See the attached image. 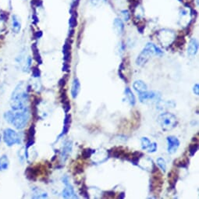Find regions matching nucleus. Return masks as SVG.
Returning <instances> with one entry per match:
<instances>
[{"label": "nucleus", "mask_w": 199, "mask_h": 199, "mask_svg": "<svg viewBox=\"0 0 199 199\" xmlns=\"http://www.w3.org/2000/svg\"><path fill=\"white\" fill-rule=\"evenodd\" d=\"M193 92H194V95H199V85L198 84H194V88H193Z\"/></svg>", "instance_id": "c9c22d12"}, {"label": "nucleus", "mask_w": 199, "mask_h": 199, "mask_svg": "<svg viewBox=\"0 0 199 199\" xmlns=\"http://www.w3.org/2000/svg\"><path fill=\"white\" fill-rule=\"evenodd\" d=\"M73 148V143L71 141H67L65 142L63 145V150L61 152V159L62 162H65L66 159H68L69 156L70 155Z\"/></svg>", "instance_id": "9d476101"}, {"label": "nucleus", "mask_w": 199, "mask_h": 199, "mask_svg": "<svg viewBox=\"0 0 199 199\" xmlns=\"http://www.w3.org/2000/svg\"><path fill=\"white\" fill-rule=\"evenodd\" d=\"M161 98V95L157 92L151 91L139 93V100L142 103L150 102H159Z\"/></svg>", "instance_id": "423d86ee"}, {"label": "nucleus", "mask_w": 199, "mask_h": 199, "mask_svg": "<svg viewBox=\"0 0 199 199\" xmlns=\"http://www.w3.org/2000/svg\"><path fill=\"white\" fill-rule=\"evenodd\" d=\"M70 121H71L70 115H66V116H65V119H64V126H63V132H62L61 134L59 136L57 141H58V140L60 139L61 137L64 136L65 134H66V133H67L68 130H69V129H70Z\"/></svg>", "instance_id": "dca6fc26"}, {"label": "nucleus", "mask_w": 199, "mask_h": 199, "mask_svg": "<svg viewBox=\"0 0 199 199\" xmlns=\"http://www.w3.org/2000/svg\"><path fill=\"white\" fill-rule=\"evenodd\" d=\"M32 74L34 77H38L40 76V70H39V69L38 67H33Z\"/></svg>", "instance_id": "72a5a7b5"}, {"label": "nucleus", "mask_w": 199, "mask_h": 199, "mask_svg": "<svg viewBox=\"0 0 199 199\" xmlns=\"http://www.w3.org/2000/svg\"><path fill=\"white\" fill-rule=\"evenodd\" d=\"M28 95L24 84L21 82L17 85L13 91L11 97L12 109H22L28 108Z\"/></svg>", "instance_id": "f03ea898"}, {"label": "nucleus", "mask_w": 199, "mask_h": 199, "mask_svg": "<svg viewBox=\"0 0 199 199\" xmlns=\"http://www.w3.org/2000/svg\"><path fill=\"white\" fill-rule=\"evenodd\" d=\"M81 194H82V195H83L84 197H85V198H88V197H89L88 193L87 188H86V187H85V186H84V188H82V190H81Z\"/></svg>", "instance_id": "f704fd0d"}, {"label": "nucleus", "mask_w": 199, "mask_h": 199, "mask_svg": "<svg viewBox=\"0 0 199 199\" xmlns=\"http://www.w3.org/2000/svg\"><path fill=\"white\" fill-rule=\"evenodd\" d=\"M9 159L7 156H2L0 158V171L7 170L9 167Z\"/></svg>", "instance_id": "aec40b11"}, {"label": "nucleus", "mask_w": 199, "mask_h": 199, "mask_svg": "<svg viewBox=\"0 0 199 199\" xmlns=\"http://www.w3.org/2000/svg\"><path fill=\"white\" fill-rule=\"evenodd\" d=\"M70 43L68 41H66L65 42V45H63V52L64 55V61L65 62H69L70 59Z\"/></svg>", "instance_id": "f3484780"}, {"label": "nucleus", "mask_w": 199, "mask_h": 199, "mask_svg": "<svg viewBox=\"0 0 199 199\" xmlns=\"http://www.w3.org/2000/svg\"><path fill=\"white\" fill-rule=\"evenodd\" d=\"M184 43H185L184 37H183V36H178L177 40H176V45H177V47L183 46Z\"/></svg>", "instance_id": "c756f323"}, {"label": "nucleus", "mask_w": 199, "mask_h": 199, "mask_svg": "<svg viewBox=\"0 0 199 199\" xmlns=\"http://www.w3.org/2000/svg\"><path fill=\"white\" fill-rule=\"evenodd\" d=\"M65 84H66V80H65V78H62L61 80H60V82H59V85H60L61 88H63V86H64Z\"/></svg>", "instance_id": "4c0bfd02"}, {"label": "nucleus", "mask_w": 199, "mask_h": 199, "mask_svg": "<svg viewBox=\"0 0 199 199\" xmlns=\"http://www.w3.org/2000/svg\"><path fill=\"white\" fill-rule=\"evenodd\" d=\"M0 138H1V135H0Z\"/></svg>", "instance_id": "a19ab883"}, {"label": "nucleus", "mask_w": 199, "mask_h": 199, "mask_svg": "<svg viewBox=\"0 0 199 199\" xmlns=\"http://www.w3.org/2000/svg\"><path fill=\"white\" fill-rule=\"evenodd\" d=\"M7 121L13 124L16 129L21 130L27 125L30 118L28 108L22 109H12L5 114Z\"/></svg>", "instance_id": "f257e3e1"}, {"label": "nucleus", "mask_w": 199, "mask_h": 199, "mask_svg": "<svg viewBox=\"0 0 199 199\" xmlns=\"http://www.w3.org/2000/svg\"><path fill=\"white\" fill-rule=\"evenodd\" d=\"M21 29L20 19L16 15H13L12 16V30L14 33L18 34Z\"/></svg>", "instance_id": "f8f14e48"}, {"label": "nucleus", "mask_w": 199, "mask_h": 199, "mask_svg": "<svg viewBox=\"0 0 199 199\" xmlns=\"http://www.w3.org/2000/svg\"><path fill=\"white\" fill-rule=\"evenodd\" d=\"M167 141V152L170 154H174L177 152L178 148L180 147V141L177 138L174 136H169L166 138Z\"/></svg>", "instance_id": "1a4fd4ad"}, {"label": "nucleus", "mask_w": 199, "mask_h": 199, "mask_svg": "<svg viewBox=\"0 0 199 199\" xmlns=\"http://www.w3.org/2000/svg\"><path fill=\"white\" fill-rule=\"evenodd\" d=\"M177 179H178V174L177 173L176 174L175 171H172L170 174H169V183H170V185L172 188V189H174V188L175 187Z\"/></svg>", "instance_id": "6ab92c4d"}, {"label": "nucleus", "mask_w": 199, "mask_h": 199, "mask_svg": "<svg viewBox=\"0 0 199 199\" xmlns=\"http://www.w3.org/2000/svg\"><path fill=\"white\" fill-rule=\"evenodd\" d=\"M63 109H64V111L66 113H67V112L70 110V102L67 100L63 102Z\"/></svg>", "instance_id": "473e14b6"}, {"label": "nucleus", "mask_w": 199, "mask_h": 199, "mask_svg": "<svg viewBox=\"0 0 199 199\" xmlns=\"http://www.w3.org/2000/svg\"><path fill=\"white\" fill-rule=\"evenodd\" d=\"M70 70V66L66 62H65L64 64H63V71H69Z\"/></svg>", "instance_id": "e433bc0d"}, {"label": "nucleus", "mask_w": 199, "mask_h": 199, "mask_svg": "<svg viewBox=\"0 0 199 199\" xmlns=\"http://www.w3.org/2000/svg\"><path fill=\"white\" fill-rule=\"evenodd\" d=\"M95 152V150H92L91 148H85L84 149V151L82 152V157L84 159H88V158L91 157L93 153Z\"/></svg>", "instance_id": "a878e982"}, {"label": "nucleus", "mask_w": 199, "mask_h": 199, "mask_svg": "<svg viewBox=\"0 0 199 199\" xmlns=\"http://www.w3.org/2000/svg\"><path fill=\"white\" fill-rule=\"evenodd\" d=\"M106 2V0H91V2H92V6L96 7H100V6H102Z\"/></svg>", "instance_id": "c85d7f7f"}, {"label": "nucleus", "mask_w": 199, "mask_h": 199, "mask_svg": "<svg viewBox=\"0 0 199 199\" xmlns=\"http://www.w3.org/2000/svg\"><path fill=\"white\" fill-rule=\"evenodd\" d=\"M189 163V159L188 158H183V159H178L174 161V165H177V167L180 168H186Z\"/></svg>", "instance_id": "412c9836"}, {"label": "nucleus", "mask_w": 199, "mask_h": 199, "mask_svg": "<svg viewBox=\"0 0 199 199\" xmlns=\"http://www.w3.org/2000/svg\"><path fill=\"white\" fill-rule=\"evenodd\" d=\"M31 48H32L33 52H34V57L35 58L36 61H37L38 63H39V64H41V63H42V60H41V56L40 55H39L38 50L37 46H36L35 44H34Z\"/></svg>", "instance_id": "b1692460"}, {"label": "nucleus", "mask_w": 199, "mask_h": 199, "mask_svg": "<svg viewBox=\"0 0 199 199\" xmlns=\"http://www.w3.org/2000/svg\"><path fill=\"white\" fill-rule=\"evenodd\" d=\"M133 87L134 88V90L136 92H138V93H141V92H143L147 91V85L145 84V82H143L142 80H136L134 81L133 84Z\"/></svg>", "instance_id": "2eb2a0df"}, {"label": "nucleus", "mask_w": 199, "mask_h": 199, "mask_svg": "<svg viewBox=\"0 0 199 199\" xmlns=\"http://www.w3.org/2000/svg\"><path fill=\"white\" fill-rule=\"evenodd\" d=\"M125 95L126 97H127V99L128 100L129 103H130L132 106H134V105L136 104V98H135L134 95H133L132 91L130 90L129 88H126Z\"/></svg>", "instance_id": "a211bd4d"}, {"label": "nucleus", "mask_w": 199, "mask_h": 199, "mask_svg": "<svg viewBox=\"0 0 199 199\" xmlns=\"http://www.w3.org/2000/svg\"><path fill=\"white\" fill-rule=\"evenodd\" d=\"M156 150H157V144H156V142H153V143H152L149 148H148V152H155Z\"/></svg>", "instance_id": "2f4dec72"}, {"label": "nucleus", "mask_w": 199, "mask_h": 199, "mask_svg": "<svg viewBox=\"0 0 199 199\" xmlns=\"http://www.w3.org/2000/svg\"><path fill=\"white\" fill-rule=\"evenodd\" d=\"M158 38L162 45H170L176 38L174 31L170 30H162L159 31L158 34Z\"/></svg>", "instance_id": "0eeeda50"}, {"label": "nucleus", "mask_w": 199, "mask_h": 199, "mask_svg": "<svg viewBox=\"0 0 199 199\" xmlns=\"http://www.w3.org/2000/svg\"><path fill=\"white\" fill-rule=\"evenodd\" d=\"M63 182L65 184V186H66L64 190L63 191V198H78V197L76 195L74 188L70 183L69 178L67 177H64L63 178Z\"/></svg>", "instance_id": "6e6552de"}, {"label": "nucleus", "mask_w": 199, "mask_h": 199, "mask_svg": "<svg viewBox=\"0 0 199 199\" xmlns=\"http://www.w3.org/2000/svg\"><path fill=\"white\" fill-rule=\"evenodd\" d=\"M74 34V30H71L70 33L69 34V36H70V37H71V36H72Z\"/></svg>", "instance_id": "ea45409f"}, {"label": "nucleus", "mask_w": 199, "mask_h": 199, "mask_svg": "<svg viewBox=\"0 0 199 199\" xmlns=\"http://www.w3.org/2000/svg\"><path fill=\"white\" fill-rule=\"evenodd\" d=\"M158 123L164 131H170L177 126V119L172 113L165 112L159 115L158 117Z\"/></svg>", "instance_id": "20e7f679"}, {"label": "nucleus", "mask_w": 199, "mask_h": 199, "mask_svg": "<svg viewBox=\"0 0 199 199\" xmlns=\"http://www.w3.org/2000/svg\"><path fill=\"white\" fill-rule=\"evenodd\" d=\"M3 140L8 146H13L15 144L20 143L19 134L12 129H6L3 133Z\"/></svg>", "instance_id": "39448f33"}, {"label": "nucleus", "mask_w": 199, "mask_h": 199, "mask_svg": "<svg viewBox=\"0 0 199 199\" xmlns=\"http://www.w3.org/2000/svg\"><path fill=\"white\" fill-rule=\"evenodd\" d=\"M157 164L160 169L162 170V171L163 173H165L166 171V163H165V159H162V158H159L157 159Z\"/></svg>", "instance_id": "393cba45"}, {"label": "nucleus", "mask_w": 199, "mask_h": 199, "mask_svg": "<svg viewBox=\"0 0 199 199\" xmlns=\"http://www.w3.org/2000/svg\"><path fill=\"white\" fill-rule=\"evenodd\" d=\"M80 91V83L77 78H74L72 84V88H71V95L73 98H76L78 96V94Z\"/></svg>", "instance_id": "ddd939ff"}, {"label": "nucleus", "mask_w": 199, "mask_h": 199, "mask_svg": "<svg viewBox=\"0 0 199 199\" xmlns=\"http://www.w3.org/2000/svg\"><path fill=\"white\" fill-rule=\"evenodd\" d=\"M33 198H46L48 197L47 193L41 191L39 189H36L34 192V195L32 196Z\"/></svg>", "instance_id": "4be33fe9"}, {"label": "nucleus", "mask_w": 199, "mask_h": 199, "mask_svg": "<svg viewBox=\"0 0 199 199\" xmlns=\"http://www.w3.org/2000/svg\"><path fill=\"white\" fill-rule=\"evenodd\" d=\"M124 196H125V193L122 192V193H121V194H120V195L119 196V198H124Z\"/></svg>", "instance_id": "58836bf2"}, {"label": "nucleus", "mask_w": 199, "mask_h": 199, "mask_svg": "<svg viewBox=\"0 0 199 199\" xmlns=\"http://www.w3.org/2000/svg\"><path fill=\"white\" fill-rule=\"evenodd\" d=\"M198 50V43L195 38H192L190 41L189 45L188 48V55L190 57H193L196 55Z\"/></svg>", "instance_id": "9b49d317"}, {"label": "nucleus", "mask_w": 199, "mask_h": 199, "mask_svg": "<svg viewBox=\"0 0 199 199\" xmlns=\"http://www.w3.org/2000/svg\"><path fill=\"white\" fill-rule=\"evenodd\" d=\"M151 144V141H150V140L148 138H142L141 139V148L143 150H148V148H149Z\"/></svg>", "instance_id": "5701e85b"}, {"label": "nucleus", "mask_w": 199, "mask_h": 199, "mask_svg": "<svg viewBox=\"0 0 199 199\" xmlns=\"http://www.w3.org/2000/svg\"><path fill=\"white\" fill-rule=\"evenodd\" d=\"M74 13H75V11H74ZM74 13H72V16H71V17L70 18L69 20V24H70V27H71V28H74V27H75L77 25V14H74Z\"/></svg>", "instance_id": "bb28decb"}, {"label": "nucleus", "mask_w": 199, "mask_h": 199, "mask_svg": "<svg viewBox=\"0 0 199 199\" xmlns=\"http://www.w3.org/2000/svg\"><path fill=\"white\" fill-rule=\"evenodd\" d=\"M197 149H198V145H197V143H194L193 144V145H191L189 148L190 156H194V154H195L196 152L197 151Z\"/></svg>", "instance_id": "cd10ccee"}, {"label": "nucleus", "mask_w": 199, "mask_h": 199, "mask_svg": "<svg viewBox=\"0 0 199 199\" xmlns=\"http://www.w3.org/2000/svg\"><path fill=\"white\" fill-rule=\"evenodd\" d=\"M121 14H122L123 18H124V20L125 21H128L129 20H130V15L128 10H122V11H121Z\"/></svg>", "instance_id": "7c9ffc66"}, {"label": "nucleus", "mask_w": 199, "mask_h": 199, "mask_svg": "<svg viewBox=\"0 0 199 199\" xmlns=\"http://www.w3.org/2000/svg\"><path fill=\"white\" fill-rule=\"evenodd\" d=\"M113 25H114V29L116 31L118 34H122L124 31V24L123 23L122 20L120 18H116L113 22Z\"/></svg>", "instance_id": "4468645a"}, {"label": "nucleus", "mask_w": 199, "mask_h": 199, "mask_svg": "<svg viewBox=\"0 0 199 199\" xmlns=\"http://www.w3.org/2000/svg\"><path fill=\"white\" fill-rule=\"evenodd\" d=\"M162 53H163V52L159 47H157L152 43H148L146 46L144 48V49L141 51V52L140 53L139 56H138L136 60L137 65L139 66H144L153 56H155V55L160 56V55H162Z\"/></svg>", "instance_id": "7ed1b4c3"}]
</instances>
